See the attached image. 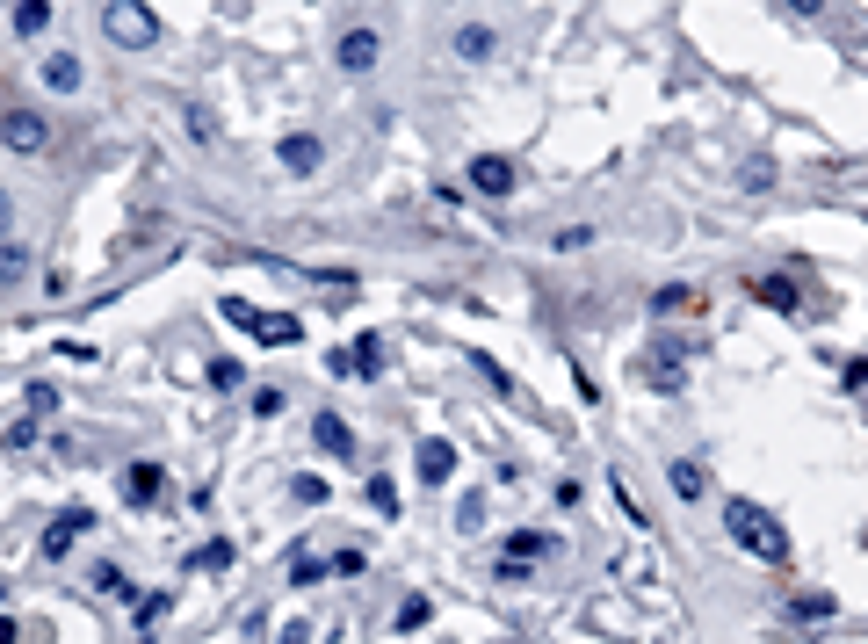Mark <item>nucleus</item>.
I'll return each instance as SVG.
<instances>
[{
    "mask_svg": "<svg viewBox=\"0 0 868 644\" xmlns=\"http://www.w3.org/2000/svg\"><path fill=\"white\" fill-rule=\"evenodd\" d=\"M724 536L746 550V558H760V565H789V529L760 500H724Z\"/></svg>",
    "mask_w": 868,
    "mask_h": 644,
    "instance_id": "1",
    "label": "nucleus"
},
{
    "mask_svg": "<svg viewBox=\"0 0 868 644\" xmlns=\"http://www.w3.org/2000/svg\"><path fill=\"white\" fill-rule=\"evenodd\" d=\"M15 637H22V623H15V616H0V644H15Z\"/></svg>",
    "mask_w": 868,
    "mask_h": 644,
    "instance_id": "40",
    "label": "nucleus"
},
{
    "mask_svg": "<svg viewBox=\"0 0 868 644\" xmlns=\"http://www.w3.org/2000/svg\"><path fill=\"white\" fill-rule=\"evenodd\" d=\"M44 87H51V95H80V58L73 51H51L44 58Z\"/></svg>",
    "mask_w": 868,
    "mask_h": 644,
    "instance_id": "16",
    "label": "nucleus"
},
{
    "mask_svg": "<svg viewBox=\"0 0 868 644\" xmlns=\"http://www.w3.org/2000/svg\"><path fill=\"white\" fill-rule=\"evenodd\" d=\"M427 616H434L427 594H406V601H398V623H391V630H427Z\"/></svg>",
    "mask_w": 868,
    "mask_h": 644,
    "instance_id": "21",
    "label": "nucleus"
},
{
    "mask_svg": "<svg viewBox=\"0 0 868 644\" xmlns=\"http://www.w3.org/2000/svg\"><path fill=\"white\" fill-rule=\"evenodd\" d=\"M326 572H340V579H362V572H369V558H362V550L348 543V550H333V558H326Z\"/></svg>",
    "mask_w": 868,
    "mask_h": 644,
    "instance_id": "23",
    "label": "nucleus"
},
{
    "mask_svg": "<svg viewBox=\"0 0 868 644\" xmlns=\"http://www.w3.org/2000/svg\"><path fill=\"white\" fill-rule=\"evenodd\" d=\"M232 558H239V550H232V536H210V543L196 550V558H189V565H203V572H225Z\"/></svg>",
    "mask_w": 868,
    "mask_h": 644,
    "instance_id": "19",
    "label": "nucleus"
},
{
    "mask_svg": "<svg viewBox=\"0 0 868 644\" xmlns=\"http://www.w3.org/2000/svg\"><path fill=\"white\" fill-rule=\"evenodd\" d=\"M456 529H485V500H478V493L456 507Z\"/></svg>",
    "mask_w": 868,
    "mask_h": 644,
    "instance_id": "36",
    "label": "nucleus"
},
{
    "mask_svg": "<svg viewBox=\"0 0 868 644\" xmlns=\"http://www.w3.org/2000/svg\"><path fill=\"white\" fill-rule=\"evenodd\" d=\"M789 616H796V623H832V594H796Z\"/></svg>",
    "mask_w": 868,
    "mask_h": 644,
    "instance_id": "20",
    "label": "nucleus"
},
{
    "mask_svg": "<svg viewBox=\"0 0 868 644\" xmlns=\"http://www.w3.org/2000/svg\"><path fill=\"white\" fill-rule=\"evenodd\" d=\"M189 131H196V138H203V145H210V138H217V116H210V109H203V102H189Z\"/></svg>",
    "mask_w": 868,
    "mask_h": 644,
    "instance_id": "33",
    "label": "nucleus"
},
{
    "mask_svg": "<svg viewBox=\"0 0 868 644\" xmlns=\"http://www.w3.org/2000/svg\"><path fill=\"white\" fill-rule=\"evenodd\" d=\"M290 493H297L304 507H326V478H297V485H290Z\"/></svg>",
    "mask_w": 868,
    "mask_h": 644,
    "instance_id": "35",
    "label": "nucleus"
},
{
    "mask_svg": "<svg viewBox=\"0 0 868 644\" xmlns=\"http://www.w3.org/2000/svg\"><path fill=\"white\" fill-rule=\"evenodd\" d=\"M738 189H746V196L774 189V160H746V167H738Z\"/></svg>",
    "mask_w": 868,
    "mask_h": 644,
    "instance_id": "22",
    "label": "nucleus"
},
{
    "mask_svg": "<svg viewBox=\"0 0 868 644\" xmlns=\"http://www.w3.org/2000/svg\"><path fill=\"white\" fill-rule=\"evenodd\" d=\"M644 377H651V391H688V370H680V362H666V355H651Z\"/></svg>",
    "mask_w": 868,
    "mask_h": 644,
    "instance_id": "18",
    "label": "nucleus"
},
{
    "mask_svg": "<svg viewBox=\"0 0 868 644\" xmlns=\"http://www.w3.org/2000/svg\"><path fill=\"white\" fill-rule=\"evenodd\" d=\"M217 312H225L232 326H246V333H254V304H246V297H225V304H217Z\"/></svg>",
    "mask_w": 868,
    "mask_h": 644,
    "instance_id": "34",
    "label": "nucleus"
},
{
    "mask_svg": "<svg viewBox=\"0 0 868 644\" xmlns=\"http://www.w3.org/2000/svg\"><path fill=\"white\" fill-rule=\"evenodd\" d=\"M492 51H500V29H492V22H463L456 29V58H463V66H485Z\"/></svg>",
    "mask_w": 868,
    "mask_h": 644,
    "instance_id": "11",
    "label": "nucleus"
},
{
    "mask_svg": "<svg viewBox=\"0 0 868 644\" xmlns=\"http://www.w3.org/2000/svg\"><path fill=\"white\" fill-rule=\"evenodd\" d=\"M95 587H102V594H131V579H123L116 565H95Z\"/></svg>",
    "mask_w": 868,
    "mask_h": 644,
    "instance_id": "37",
    "label": "nucleus"
},
{
    "mask_svg": "<svg viewBox=\"0 0 868 644\" xmlns=\"http://www.w3.org/2000/svg\"><path fill=\"white\" fill-rule=\"evenodd\" d=\"M348 362H355V377H369V384H377V377H384V362H391V355H384V341H377V333H362V341L348 348Z\"/></svg>",
    "mask_w": 868,
    "mask_h": 644,
    "instance_id": "17",
    "label": "nucleus"
},
{
    "mask_svg": "<svg viewBox=\"0 0 868 644\" xmlns=\"http://www.w3.org/2000/svg\"><path fill=\"white\" fill-rule=\"evenodd\" d=\"M688 304H695V290H680V283L673 290H651V312H659V319L666 312H688Z\"/></svg>",
    "mask_w": 868,
    "mask_h": 644,
    "instance_id": "25",
    "label": "nucleus"
},
{
    "mask_svg": "<svg viewBox=\"0 0 868 644\" xmlns=\"http://www.w3.org/2000/svg\"><path fill=\"white\" fill-rule=\"evenodd\" d=\"M210 384H217V391H239V384H246V370H239L232 355H217V362H210Z\"/></svg>",
    "mask_w": 868,
    "mask_h": 644,
    "instance_id": "28",
    "label": "nucleus"
},
{
    "mask_svg": "<svg viewBox=\"0 0 868 644\" xmlns=\"http://www.w3.org/2000/svg\"><path fill=\"white\" fill-rule=\"evenodd\" d=\"M840 384H847V391H861V384H868V355H854V362H847V370H840Z\"/></svg>",
    "mask_w": 868,
    "mask_h": 644,
    "instance_id": "38",
    "label": "nucleus"
},
{
    "mask_svg": "<svg viewBox=\"0 0 868 644\" xmlns=\"http://www.w3.org/2000/svg\"><path fill=\"white\" fill-rule=\"evenodd\" d=\"M123 500H131L138 514L160 507V500H167V471H160V464H123Z\"/></svg>",
    "mask_w": 868,
    "mask_h": 644,
    "instance_id": "7",
    "label": "nucleus"
},
{
    "mask_svg": "<svg viewBox=\"0 0 868 644\" xmlns=\"http://www.w3.org/2000/svg\"><path fill=\"white\" fill-rule=\"evenodd\" d=\"M254 333H261V348H290V341H304V319L297 312H254Z\"/></svg>",
    "mask_w": 868,
    "mask_h": 644,
    "instance_id": "12",
    "label": "nucleus"
},
{
    "mask_svg": "<svg viewBox=\"0 0 868 644\" xmlns=\"http://www.w3.org/2000/svg\"><path fill=\"white\" fill-rule=\"evenodd\" d=\"M369 507H377V514H398V485L377 471V478H369Z\"/></svg>",
    "mask_w": 868,
    "mask_h": 644,
    "instance_id": "29",
    "label": "nucleus"
},
{
    "mask_svg": "<svg viewBox=\"0 0 868 644\" xmlns=\"http://www.w3.org/2000/svg\"><path fill=\"white\" fill-rule=\"evenodd\" d=\"M312 442H319L326 456H355V435H348V420H340V413H319V420H312Z\"/></svg>",
    "mask_w": 868,
    "mask_h": 644,
    "instance_id": "15",
    "label": "nucleus"
},
{
    "mask_svg": "<svg viewBox=\"0 0 868 644\" xmlns=\"http://www.w3.org/2000/svg\"><path fill=\"white\" fill-rule=\"evenodd\" d=\"M138 644H152V637H138Z\"/></svg>",
    "mask_w": 868,
    "mask_h": 644,
    "instance_id": "42",
    "label": "nucleus"
},
{
    "mask_svg": "<svg viewBox=\"0 0 868 644\" xmlns=\"http://www.w3.org/2000/svg\"><path fill=\"white\" fill-rule=\"evenodd\" d=\"M44 22H51V8H44V0H22V8H15V29H22V37H37Z\"/></svg>",
    "mask_w": 868,
    "mask_h": 644,
    "instance_id": "26",
    "label": "nucleus"
},
{
    "mask_svg": "<svg viewBox=\"0 0 868 644\" xmlns=\"http://www.w3.org/2000/svg\"><path fill=\"white\" fill-rule=\"evenodd\" d=\"M319 572H326V558H312V550H297V558H290V587H312Z\"/></svg>",
    "mask_w": 868,
    "mask_h": 644,
    "instance_id": "27",
    "label": "nucleus"
},
{
    "mask_svg": "<svg viewBox=\"0 0 868 644\" xmlns=\"http://www.w3.org/2000/svg\"><path fill=\"white\" fill-rule=\"evenodd\" d=\"M753 304H767V312H796L803 304V290H796V275H753Z\"/></svg>",
    "mask_w": 868,
    "mask_h": 644,
    "instance_id": "10",
    "label": "nucleus"
},
{
    "mask_svg": "<svg viewBox=\"0 0 868 644\" xmlns=\"http://www.w3.org/2000/svg\"><path fill=\"white\" fill-rule=\"evenodd\" d=\"M275 413H283V391L261 384V391H254V420H275Z\"/></svg>",
    "mask_w": 868,
    "mask_h": 644,
    "instance_id": "32",
    "label": "nucleus"
},
{
    "mask_svg": "<svg viewBox=\"0 0 868 644\" xmlns=\"http://www.w3.org/2000/svg\"><path fill=\"white\" fill-rule=\"evenodd\" d=\"M413 471H420V485H449V478H456V442L427 435V442L413 449Z\"/></svg>",
    "mask_w": 868,
    "mask_h": 644,
    "instance_id": "8",
    "label": "nucleus"
},
{
    "mask_svg": "<svg viewBox=\"0 0 868 644\" xmlns=\"http://www.w3.org/2000/svg\"><path fill=\"white\" fill-rule=\"evenodd\" d=\"M0 594H8V579H0Z\"/></svg>",
    "mask_w": 868,
    "mask_h": 644,
    "instance_id": "41",
    "label": "nucleus"
},
{
    "mask_svg": "<svg viewBox=\"0 0 868 644\" xmlns=\"http://www.w3.org/2000/svg\"><path fill=\"white\" fill-rule=\"evenodd\" d=\"M377 58H384V37L369 22H355V29H340V37H333V66L340 73H377Z\"/></svg>",
    "mask_w": 868,
    "mask_h": 644,
    "instance_id": "3",
    "label": "nucleus"
},
{
    "mask_svg": "<svg viewBox=\"0 0 868 644\" xmlns=\"http://www.w3.org/2000/svg\"><path fill=\"white\" fill-rule=\"evenodd\" d=\"M87 529H95V507H66V514H58L51 529L37 536V550H44V558H66V550H73Z\"/></svg>",
    "mask_w": 868,
    "mask_h": 644,
    "instance_id": "5",
    "label": "nucleus"
},
{
    "mask_svg": "<svg viewBox=\"0 0 868 644\" xmlns=\"http://www.w3.org/2000/svg\"><path fill=\"white\" fill-rule=\"evenodd\" d=\"M861 218H868V210H861Z\"/></svg>",
    "mask_w": 868,
    "mask_h": 644,
    "instance_id": "43",
    "label": "nucleus"
},
{
    "mask_svg": "<svg viewBox=\"0 0 868 644\" xmlns=\"http://www.w3.org/2000/svg\"><path fill=\"white\" fill-rule=\"evenodd\" d=\"M463 181H471L478 196L500 203V196H514V160H500V152H478V160L463 167Z\"/></svg>",
    "mask_w": 868,
    "mask_h": 644,
    "instance_id": "6",
    "label": "nucleus"
},
{
    "mask_svg": "<svg viewBox=\"0 0 868 644\" xmlns=\"http://www.w3.org/2000/svg\"><path fill=\"white\" fill-rule=\"evenodd\" d=\"M167 608H174V594H138V637H145L152 623H160Z\"/></svg>",
    "mask_w": 868,
    "mask_h": 644,
    "instance_id": "24",
    "label": "nucleus"
},
{
    "mask_svg": "<svg viewBox=\"0 0 868 644\" xmlns=\"http://www.w3.org/2000/svg\"><path fill=\"white\" fill-rule=\"evenodd\" d=\"M0 145H8L15 160H37V152L51 145V124H44L37 109H8V116H0Z\"/></svg>",
    "mask_w": 868,
    "mask_h": 644,
    "instance_id": "4",
    "label": "nucleus"
},
{
    "mask_svg": "<svg viewBox=\"0 0 868 644\" xmlns=\"http://www.w3.org/2000/svg\"><path fill=\"white\" fill-rule=\"evenodd\" d=\"M29 275V247H0V283H22Z\"/></svg>",
    "mask_w": 868,
    "mask_h": 644,
    "instance_id": "30",
    "label": "nucleus"
},
{
    "mask_svg": "<svg viewBox=\"0 0 868 644\" xmlns=\"http://www.w3.org/2000/svg\"><path fill=\"white\" fill-rule=\"evenodd\" d=\"M8 232H15V196L0 189V247H8Z\"/></svg>",
    "mask_w": 868,
    "mask_h": 644,
    "instance_id": "39",
    "label": "nucleus"
},
{
    "mask_svg": "<svg viewBox=\"0 0 868 644\" xmlns=\"http://www.w3.org/2000/svg\"><path fill=\"white\" fill-rule=\"evenodd\" d=\"M102 37L123 44V51H145V44H160V15L138 8V0H109L102 8Z\"/></svg>",
    "mask_w": 868,
    "mask_h": 644,
    "instance_id": "2",
    "label": "nucleus"
},
{
    "mask_svg": "<svg viewBox=\"0 0 868 644\" xmlns=\"http://www.w3.org/2000/svg\"><path fill=\"white\" fill-rule=\"evenodd\" d=\"M44 413H58V391L51 384H29V420H44Z\"/></svg>",
    "mask_w": 868,
    "mask_h": 644,
    "instance_id": "31",
    "label": "nucleus"
},
{
    "mask_svg": "<svg viewBox=\"0 0 868 644\" xmlns=\"http://www.w3.org/2000/svg\"><path fill=\"white\" fill-rule=\"evenodd\" d=\"M275 160H283L290 174H319V160H326V145H319L312 131H290L283 145H275Z\"/></svg>",
    "mask_w": 868,
    "mask_h": 644,
    "instance_id": "9",
    "label": "nucleus"
},
{
    "mask_svg": "<svg viewBox=\"0 0 868 644\" xmlns=\"http://www.w3.org/2000/svg\"><path fill=\"white\" fill-rule=\"evenodd\" d=\"M557 550H565V543H557L550 529H514V536H507V558H514V565H529V558H557Z\"/></svg>",
    "mask_w": 868,
    "mask_h": 644,
    "instance_id": "13",
    "label": "nucleus"
},
{
    "mask_svg": "<svg viewBox=\"0 0 868 644\" xmlns=\"http://www.w3.org/2000/svg\"><path fill=\"white\" fill-rule=\"evenodd\" d=\"M666 485H673L680 500H702V493H709V471L695 464V456H673V464H666Z\"/></svg>",
    "mask_w": 868,
    "mask_h": 644,
    "instance_id": "14",
    "label": "nucleus"
}]
</instances>
